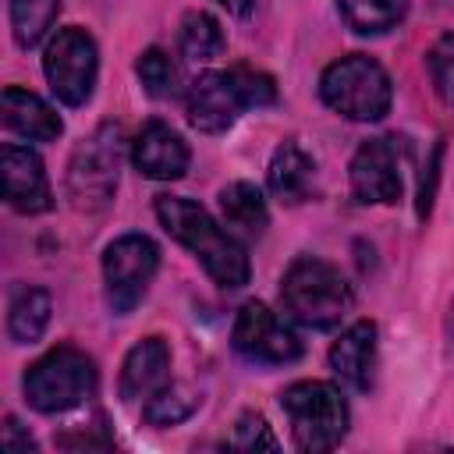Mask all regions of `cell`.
Here are the masks:
<instances>
[{
  "label": "cell",
  "mask_w": 454,
  "mask_h": 454,
  "mask_svg": "<svg viewBox=\"0 0 454 454\" xmlns=\"http://www.w3.org/2000/svg\"><path fill=\"white\" fill-rule=\"evenodd\" d=\"M43 71L46 82L53 89V96L67 106H82L92 96L96 85V71H99V53L96 43L85 28H60L43 57Z\"/></svg>",
  "instance_id": "52a82bcc"
},
{
  "label": "cell",
  "mask_w": 454,
  "mask_h": 454,
  "mask_svg": "<svg viewBox=\"0 0 454 454\" xmlns=\"http://www.w3.org/2000/svg\"><path fill=\"white\" fill-rule=\"evenodd\" d=\"M121 174V128L99 124L89 138L78 142L67 163V195L78 209L96 213L114 199Z\"/></svg>",
  "instance_id": "8992f818"
},
{
  "label": "cell",
  "mask_w": 454,
  "mask_h": 454,
  "mask_svg": "<svg viewBox=\"0 0 454 454\" xmlns=\"http://www.w3.org/2000/svg\"><path fill=\"white\" fill-rule=\"evenodd\" d=\"M184 106H188L192 128L202 131V135L227 131L238 121V114L248 110L231 71H206V74H199L192 82V89H188Z\"/></svg>",
  "instance_id": "8fae6325"
},
{
  "label": "cell",
  "mask_w": 454,
  "mask_h": 454,
  "mask_svg": "<svg viewBox=\"0 0 454 454\" xmlns=\"http://www.w3.org/2000/svg\"><path fill=\"white\" fill-rule=\"evenodd\" d=\"M170 383V348L163 337L138 340L121 365V397L124 401H149L156 390Z\"/></svg>",
  "instance_id": "5bb4252c"
},
{
  "label": "cell",
  "mask_w": 454,
  "mask_h": 454,
  "mask_svg": "<svg viewBox=\"0 0 454 454\" xmlns=\"http://www.w3.org/2000/svg\"><path fill=\"white\" fill-rule=\"evenodd\" d=\"M25 401L43 411V415H57V411H71L82 401L92 397L96 390V365L85 351L60 344L53 351H46L39 362H32L25 369Z\"/></svg>",
  "instance_id": "5b68a950"
},
{
  "label": "cell",
  "mask_w": 454,
  "mask_h": 454,
  "mask_svg": "<svg viewBox=\"0 0 454 454\" xmlns=\"http://www.w3.org/2000/svg\"><path fill=\"white\" fill-rule=\"evenodd\" d=\"M450 344H454V301H450Z\"/></svg>",
  "instance_id": "f546056e"
},
{
  "label": "cell",
  "mask_w": 454,
  "mask_h": 454,
  "mask_svg": "<svg viewBox=\"0 0 454 454\" xmlns=\"http://www.w3.org/2000/svg\"><path fill=\"white\" fill-rule=\"evenodd\" d=\"M330 369L355 390H372L376 383V326L369 319L351 323L330 348Z\"/></svg>",
  "instance_id": "9a60e30c"
},
{
  "label": "cell",
  "mask_w": 454,
  "mask_h": 454,
  "mask_svg": "<svg viewBox=\"0 0 454 454\" xmlns=\"http://www.w3.org/2000/svg\"><path fill=\"white\" fill-rule=\"evenodd\" d=\"M4 447H7V450H21V454L35 450V440H32L28 433H21V422H18L14 415L4 422Z\"/></svg>",
  "instance_id": "83f0119b"
},
{
  "label": "cell",
  "mask_w": 454,
  "mask_h": 454,
  "mask_svg": "<svg viewBox=\"0 0 454 454\" xmlns=\"http://www.w3.org/2000/svg\"><path fill=\"white\" fill-rule=\"evenodd\" d=\"M426 64H429V78H433L436 92H440L447 103H454V35L436 39V46L429 50Z\"/></svg>",
  "instance_id": "484cf974"
},
{
  "label": "cell",
  "mask_w": 454,
  "mask_h": 454,
  "mask_svg": "<svg viewBox=\"0 0 454 454\" xmlns=\"http://www.w3.org/2000/svg\"><path fill=\"white\" fill-rule=\"evenodd\" d=\"M227 443H231L234 450H277V440H273L266 419H262V415H252V411H245V415L234 422Z\"/></svg>",
  "instance_id": "d4e9b609"
},
{
  "label": "cell",
  "mask_w": 454,
  "mask_h": 454,
  "mask_svg": "<svg viewBox=\"0 0 454 454\" xmlns=\"http://www.w3.org/2000/svg\"><path fill=\"white\" fill-rule=\"evenodd\" d=\"M50 312H53V301L43 287H21L14 291L11 298V309H7V333L14 344H35L46 326H50Z\"/></svg>",
  "instance_id": "ac0fdd59"
},
{
  "label": "cell",
  "mask_w": 454,
  "mask_h": 454,
  "mask_svg": "<svg viewBox=\"0 0 454 454\" xmlns=\"http://www.w3.org/2000/svg\"><path fill=\"white\" fill-rule=\"evenodd\" d=\"M231 74H234V82H238V89H241L245 106H270V103L277 99V85H273L270 74L252 71V67H234Z\"/></svg>",
  "instance_id": "4316f807"
},
{
  "label": "cell",
  "mask_w": 454,
  "mask_h": 454,
  "mask_svg": "<svg viewBox=\"0 0 454 454\" xmlns=\"http://www.w3.org/2000/svg\"><path fill=\"white\" fill-rule=\"evenodd\" d=\"M177 43H181V53L188 60H195V64H209V60H216L227 50L223 25L213 14H206V11H188L181 18Z\"/></svg>",
  "instance_id": "44dd1931"
},
{
  "label": "cell",
  "mask_w": 454,
  "mask_h": 454,
  "mask_svg": "<svg viewBox=\"0 0 454 454\" xmlns=\"http://www.w3.org/2000/svg\"><path fill=\"white\" fill-rule=\"evenodd\" d=\"M220 209H223V220L245 234H262L270 223L266 199L252 181H231L220 192Z\"/></svg>",
  "instance_id": "d6986e66"
},
{
  "label": "cell",
  "mask_w": 454,
  "mask_h": 454,
  "mask_svg": "<svg viewBox=\"0 0 454 454\" xmlns=\"http://www.w3.org/2000/svg\"><path fill=\"white\" fill-rule=\"evenodd\" d=\"M312 177H316V163L298 142H280L273 149L266 181L280 202H305L312 192Z\"/></svg>",
  "instance_id": "e0dca14e"
},
{
  "label": "cell",
  "mask_w": 454,
  "mask_h": 454,
  "mask_svg": "<svg viewBox=\"0 0 454 454\" xmlns=\"http://www.w3.org/2000/svg\"><path fill=\"white\" fill-rule=\"evenodd\" d=\"M231 344L255 365H287L301 358L298 333L262 301H245L231 326Z\"/></svg>",
  "instance_id": "9c48e42d"
},
{
  "label": "cell",
  "mask_w": 454,
  "mask_h": 454,
  "mask_svg": "<svg viewBox=\"0 0 454 454\" xmlns=\"http://www.w3.org/2000/svg\"><path fill=\"white\" fill-rule=\"evenodd\" d=\"M323 103L348 121H380L390 110L394 85L390 74L365 53H348L333 60L319 78Z\"/></svg>",
  "instance_id": "3957f363"
},
{
  "label": "cell",
  "mask_w": 454,
  "mask_h": 454,
  "mask_svg": "<svg viewBox=\"0 0 454 454\" xmlns=\"http://www.w3.org/2000/svg\"><path fill=\"white\" fill-rule=\"evenodd\" d=\"M60 14V0H11V32L14 43L32 50L43 43L50 25Z\"/></svg>",
  "instance_id": "7402d4cb"
},
{
  "label": "cell",
  "mask_w": 454,
  "mask_h": 454,
  "mask_svg": "<svg viewBox=\"0 0 454 454\" xmlns=\"http://www.w3.org/2000/svg\"><path fill=\"white\" fill-rule=\"evenodd\" d=\"M188 160H192V153H188L184 138L163 121H145L131 142V163L138 167V174H145L153 181L184 177Z\"/></svg>",
  "instance_id": "4fadbf2b"
},
{
  "label": "cell",
  "mask_w": 454,
  "mask_h": 454,
  "mask_svg": "<svg viewBox=\"0 0 454 454\" xmlns=\"http://www.w3.org/2000/svg\"><path fill=\"white\" fill-rule=\"evenodd\" d=\"M351 284L340 277L337 266L316 259V255H298L284 280H280V305L284 312L312 330H330L351 312Z\"/></svg>",
  "instance_id": "7a4b0ae2"
},
{
  "label": "cell",
  "mask_w": 454,
  "mask_h": 454,
  "mask_svg": "<svg viewBox=\"0 0 454 454\" xmlns=\"http://www.w3.org/2000/svg\"><path fill=\"white\" fill-rule=\"evenodd\" d=\"M0 117H4V128H11L21 138H32V142H53L64 131L57 110L46 99H39L35 92L18 89V85H7L4 89V96H0Z\"/></svg>",
  "instance_id": "2e32d148"
},
{
  "label": "cell",
  "mask_w": 454,
  "mask_h": 454,
  "mask_svg": "<svg viewBox=\"0 0 454 454\" xmlns=\"http://www.w3.org/2000/svg\"><path fill=\"white\" fill-rule=\"evenodd\" d=\"M156 266H160V248L145 234H121L106 245L103 280H106V301L117 316H128L142 301Z\"/></svg>",
  "instance_id": "ba28073f"
},
{
  "label": "cell",
  "mask_w": 454,
  "mask_h": 454,
  "mask_svg": "<svg viewBox=\"0 0 454 454\" xmlns=\"http://www.w3.org/2000/svg\"><path fill=\"white\" fill-rule=\"evenodd\" d=\"M195 394H188L184 387H174V383H167L163 390H156L149 401H145V408H142V419L149 422V426H177V422H184L192 411H195Z\"/></svg>",
  "instance_id": "cb8c5ba5"
},
{
  "label": "cell",
  "mask_w": 454,
  "mask_h": 454,
  "mask_svg": "<svg viewBox=\"0 0 454 454\" xmlns=\"http://www.w3.org/2000/svg\"><path fill=\"white\" fill-rule=\"evenodd\" d=\"M351 195L362 206H390L401 199V153L394 138H369L351 156Z\"/></svg>",
  "instance_id": "30bf717a"
},
{
  "label": "cell",
  "mask_w": 454,
  "mask_h": 454,
  "mask_svg": "<svg viewBox=\"0 0 454 454\" xmlns=\"http://www.w3.org/2000/svg\"><path fill=\"white\" fill-rule=\"evenodd\" d=\"M291 436L301 450H333L348 433V401L326 380H298L280 394Z\"/></svg>",
  "instance_id": "277c9868"
},
{
  "label": "cell",
  "mask_w": 454,
  "mask_h": 454,
  "mask_svg": "<svg viewBox=\"0 0 454 454\" xmlns=\"http://www.w3.org/2000/svg\"><path fill=\"white\" fill-rule=\"evenodd\" d=\"M223 7H234V11H245V0H220Z\"/></svg>",
  "instance_id": "f1b7e54d"
},
{
  "label": "cell",
  "mask_w": 454,
  "mask_h": 454,
  "mask_svg": "<svg viewBox=\"0 0 454 454\" xmlns=\"http://www.w3.org/2000/svg\"><path fill=\"white\" fill-rule=\"evenodd\" d=\"M0 174H4V199L18 213H46L53 206V192L43 170V160L28 145L7 142L0 149Z\"/></svg>",
  "instance_id": "7c38bea8"
},
{
  "label": "cell",
  "mask_w": 454,
  "mask_h": 454,
  "mask_svg": "<svg viewBox=\"0 0 454 454\" xmlns=\"http://www.w3.org/2000/svg\"><path fill=\"white\" fill-rule=\"evenodd\" d=\"M156 216L170 238H177L209 273L216 287L248 284V255L238 238H231L199 202L181 195H156Z\"/></svg>",
  "instance_id": "6da1fadb"
},
{
  "label": "cell",
  "mask_w": 454,
  "mask_h": 454,
  "mask_svg": "<svg viewBox=\"0 0 454 454\" xmlns=\"http://www.w3.org/2000/svg\"><path fill=\"white\" fill-rule=\"evenodd\" d=\"M135 74H138L142 89H145L153 99H170V96H177V67L170 64V57H167L160 46H149V50L138 53Z\"/></svg>",
  "instance_id": "603a6c76"
},
{
  "label": "cell",
  "mask_w": 454,
  "mask_h": 454,
  "mask_svg": "<svg viewBox=\"0 0 454 454\" xmlns=\"http://www.w3.org/2000/svg\"><path fill=\"white\" fill-rule=\"evenodd\" d=\"M344 25L358 35H383L401 25L408 0H337Z\"/></svg>",
  "instance_id": "ffe728a7"
}]
</instances>
